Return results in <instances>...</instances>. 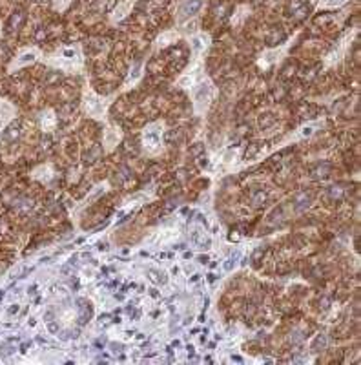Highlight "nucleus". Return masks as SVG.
<instances>
[{
    "label": "nucleus",
    "mask_w": 361,
    "mask_h": 365,
    "mask_svg": "<svg viewBox=\"0 0 361 365\" xmlns=\"http://www.w3.org/2000/svg\"><path fill=\"white\" fill-rule=\"evenodd\" d=\"M327 347V338L323 336V334H320V336L315 338L314 340V344H312V351H315V353H318V351H320V349H325Z\"/></svg>",
    "instance_id": "nucleus-14"
},
{
    "label": "nucleus",
    "mask_w": 361,
    "mask_h": 365,
    "mask_svg": "<svg viewBox=\"0 0 361 365\" xmlns=\"http://www.w3.org/2000/svg\"><path fill=\"white\" fill-rule=\"evenodd\" d=\"M112 349H113V351H115V353H119V349H122V345H119V344L115 345V344H113Z\"/></svg>",
    "instance_id": "nucleus-19"
},
{
    "label": "nucleus",
    "mask_w": 361,
    "mask_h": 365,
    "mask_svg": "<svg viewBox=\"0 0 361 365\" xmlns=\"http://www.w3.org/2000/svg\"><path fill=\"white\" fill-rule=\"evenodd\" d=\"M208 44H210V35L208 34H194L190 37L192 51H194L195 55L203 53V51L208 48Z\"/></svg>",
    "instance_id": "nucleus-5"
},
{
    "label": "nucleus",
    "mask_w": 361,
    "mask_h": 365,
    "mask_svg": "<svg viewBox=\"0 0 361 365\" xmlns=\"http://www.w3.org/2000/svg\"><path fill=\"white\" fill-rule=\"evenodd\" d=\"M117 141H119V133H112V130H108V133H106V145H108V148H112Z\"/></svg>",
    "instance_id": "nucleus-15"
},
{
    "label": "nucleus",
    "mask_w": 361,
    "mask_h": 365,
    "mask_svg": "<svg viewBox=\"0 0 361 365\" xmlns=\"http://www.w3.org/2000/svg\"><path fill=\"white\" fill-rule=\"evenodd\" d=\"M177 38H179L177 31L170 29V31H164V34H161V37L155 41V44H157V48H167V46L175 44V41H177Z\"/></svg>",
    "instance_id": "nucleus-10"
},
{
    "label": "nucleus",
    "mask_w": 361,
    "mask_h": 365,
    "mask_svg": "<svg viewBox=\"0 0 361 365\" xmlns=\"http://www.w3.org/2000/svg\"><path fill=\"white\" fill-rule=\"evenodd\" d=\"M204 0H181V4L177 6V11H175V21L177 24H184L190 19H195L199 15V11L203 9Z\"/></svg>",
    "instance_id": "nucleus-3"
},
{
    "label": "nucleus",
    "mask_w": 361,
    "mask_h": 365,
    "mask_svg": "<svg viewBox=\"0 0 361 365\" xmlns=\"http://www.w3.org/2000/svg\"><path fill=\"white\" fill-rule=\"evenodd\" d=\"M349 2V0H320V4H318V9H336L341 8Z\"/></svg>",
    "instance_id": "nucleus-12"
},
{
    "label": "nucleus",
    "mask_w": 361,
    "mask_h": 365,
    "mask_svg": "<svg viewBox=\"0 0 361 365\" xmlns=\"http://www.w3.org/2000/svg\"><path fill=\"white\" fill-rule=\"evenodd\" d=\"M42 57H44V55H42V51L38 50L37 46L26 48V50H22L21 53H19L15 58H13L11 63H9L8 71H9V73H13V71H15V70H21V68L29 66V64L38 63V61H42Z\"/></svg>",
    "instance_id": "nucleus-2"
},
{
    "label": "nucleus",
    "mask_w": 361,
    "mask_h": 365,
    "mask_svg": "<svg viewBox=\"0 0 361 365\" xmlns=\"http://www.w3.org/2000/svg\"><path fill=\"white\" fill-rule=\"evenodd\" d=\"M141 70H142V61H137V63L133 64L132 71H130V77H128V83L130 81H135L141 77Z\"/></svg>",
    "instance_id": "nucleus-13"
},
{
    "label": "nucleus",
    "mask_w": 361,
    "mask_h": 365,
    "mask_svg": "<svg viewBox=\"0 0 361 365\" xmlns=\"http://www.w3.org/2000/svg\"><path fill=\"white\" fill-rule=\"evenodd\" d=\"M71 0H53V9H57V11H64V9L70 6Z\"/></svg>",
    "instance_id": "nucleus-16"
},
{
    "label": "nucleus",
    "mask_w": 361,
    "mask_h": 365,
    "mask_svg": "<svg viewBox=\"0 0 361 365\" xmlns=\"http://www.w3.org/2000/svg\"><path fill=\"white\" fill-rule=\"evenodd\" d=\"M263 201H265V194H263V192H259V194L253 197V207H259Z\"/></svg>",
    "instance_id": "nucleus-18"
},
{
    "label": "nucleus",
    "mask_w": 361,
    "mask_h": 365,
    "mask_svg": "<svg viewBox=\"0 0 361 365\" xmlns=\"http://www.w3.org/2000/svg\"><path fill=\"white\" fill-rule=\"evenodd\" d=\"M192 84H194V77H192V75H184L183 79L179 81V86H183V88H190Z\"/></svg>",
    "instance_id": "nucleus-17"
},
{
    "label": "nucleus",
    "mask_w": 361,
    "mask_h": 365,
    "mask_svg": "<svg viewBox=\"0 0 361 365\" xmlns=\"http://www.w3.org/2000/svg\"><path fill=\"white\" fill-rule=\"evenodd\" d=\"M132 6H133V0H125V2H120V4L113 9L112 22H120L122 19L128 17V13H130V9H132Z\"/></svg>",
    "instance_id": "nucleus-7"
},
{
    "label": "nucleus",
    "mask_w": 361,
    "mask_h": 365,
    "mask_svg": "<svg viewBox=\"0 0 361 365\" xmlns=\"http://www.w3.org/2000/svg\"><path fill=\"white\" fill-rule=\"evenodd\" d=\"M86 110L92 115H100L104 112V103L95 96H86Z\"/></svg>",
    "instance_id": "nucleus-8"
},
{
    "label": "nucleus",
    "mask_w": 361,
    "mask_h": 365,
    "mask_svg": "<svg viewBox=\"0 0 361 365\" xmlns=\"http://www.w3.org/2000/svg\"><path fill=\"white\" fill-rule=\"evenodd\" d=\"M15 115H17V108L9 101L0 99V132L15 119Z\"/></svg>",
    "instance_id": "nucleus-4"
},
{
    "label": "nucleus",
    "mask_w": 361,
    "mask_h": 365,
    "mask_svg": "<svg viewBox=\"0 0 361 365\" xmlns=\"http://www.w3.org/2000/svg\"><path fill=\"white\" fill-rule=\"evenodd\" d=\"M210 101V84L203 83L197 90H195V103L199 104V106H206V103Z\"/></svg>",
    "instance_id": "nucleus-9"
},
{
    "label": "nucleus",
    "mask_w": 361,
    "mask_h": 365,
    "mask_svg": "<svg viewBox=\"0 0 361 365\" xmlns=\"http://www.w3.org/2000/svg\"><path fill=\"white\" fill-rule=\"evenodd\" d=\"M0 37H2V22H0Z\"/></svg>",
    "instance_id": "nucleus-21"
},
{
    "label": "nucleus",
    "mask_w": 361,
    "mask_h": 365,
    "mask_svg": "<svg viewBox=\"0 0 361 365\" xmlns=\"http://www.w3.org/2000/svg\"><path fill=\"white\" fill-rule=\"evenodd\" d=\"M161 126L155 125L152 126V128H148V132H145V145L148 146V148H157L159 145H161Z\"/></svg>",
    "instance_id": "nucleus-6"
},
{
    "label": "nucleus",
    "mask_w": 361,
    "mask_h": 365,
    "mask_svg": "<svg viewBox=\"0 0 361 365\" xmlns=\"http://www.w3.org/2000/svg\"><path fill=\"white\" fill-rule=\"evenodd\" d=\"M42 61H46L50 66L57 68V70L75 71L79 70L84 63L83 48H80L79 44L63 46V48L55 51V53L48 55V57H42Z\"/></svg>",
    "instance_id": "nucleus-1"
},
{
    "label": "nucleus",
    "mask_w": 361,
    "mask_h": 365,
    "mask_svg": "<svg viewBox=\"0 0 361 365\" xmlns=\"http://www.w3.org/2000/svg\"><path fill=\"white\" fill-rule=\"evenodd\" d=\"M199 278H201V276H199V274H195V276H194V278H192V282H199Z\"/></svg>",
    "instance_id": "nucleus-20"
},
{
    "label": "nucleus",
    "mask_w": 361,
    "mask_h": 365,
    "mask_svg": "<svg viewBox=\"0 0 361 365\" xmlns=\"http://www.w3.org/2000/svg\"><path fill=\"white\" fill-rule=\"evenodd\" d=\"M192 241H194L195 245L199 247H210V240L208 237H204V232L201 230V228H194V232H192Z\"/></svg>",
    "instance_id": "nucleus-11"
}]
</instances>
